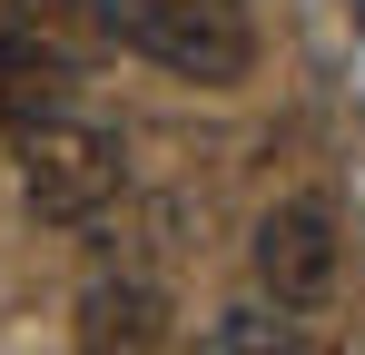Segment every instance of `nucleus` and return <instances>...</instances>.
Segmentation results:
<instances>
[{
  "label": "nucleus",
  "mask_w": 365,
  "mask_h": 355,
  "mask_svg": "<svg viewBox=\"0 0 365 355\" xmlns=\"http://www.w3.org/2000/svg\"><path fill=\"white\" fill-rule=\"evenodd\" d=\"M69 346L79 355H158L168 346V287L138 277V267L89 277L79 287V316H69Z\"/></svg>",
  "instance_id": "obj_4"
},
{
  "label": "nucleus",
  "mask_w": 365,
  "mask_h": 355,
  "mask_svg": "<svg viewBox=\"0 0 365 355\" xmlns=\"http://www.w3.org/2000/svg\"><path fill=\"white\" fill-rule=\"evenodd\" d=\"M197 355H306V336H297V316H277V306H237V316H217L197 336Z\"/></svg>",
  "instance_id": "obj_6"
},
{
  "label": "nucleus",
  "mask_w": 365,
  "mask_h": 355,
  "mask_svg": "<svg viewBox=\"0 0 365 355\" xmlns=\"http://www.w3.org/2000/svg\"><path fill=\"white\" fill-rule=\"evenodd\" d=\"M99 30L119 50L158 59L168 79H197V89H237L247 69H257L247 0H99Z\"/></svg>",
  "instance_id": "obj_1"
},
{
  "label": "nucleus",
  "mask_w": 365,
  "mask_h": 355,
  "mask_svg": "<svg viewBox=\"0 0 365 355\" xmlns=\"http://www.w3.org/2000/svg\"><path fill=\"white\" fill-rule=\"evenodd\" d=\"M69 109V50L40 30V20H10L0 30V128H40V118Z\"/></svg>",
  "instance_id": "obj_5"
},
{
  "label": "nucleus",
  "mask_w": 365,
  "mask_h": 355,
  "mask_svg": "<svg viewBox=\"0 0 365 355\" xmlns=\"http://www.w3.org/2000/svg\"><path fill=\"white\" fill-rule=\"evenodd\" d=\"M128 187V148L119 128H99V118H40V128H20V207L40 217V227H89V217H109Z\"/></svg>",
  "instance_id": "obj_2"
},
{
  "label": "nucleus",
  "mask_w": 365,
  "mask_h": 355,
  "mask_svg": "<svg viewBox=\"0 0 365 355\" xmlns=\"http://www.w3.org/2000/svg\"><path fill=\"white\" fill-rule=\"evenodd\" d=\"M247 257H257V287H267L277 316H316V306L336 296V277H346L336 207H326V197H287V207H267Z\"/></svg>",
  "instance_id": "obj_3"
}]
</instances>
